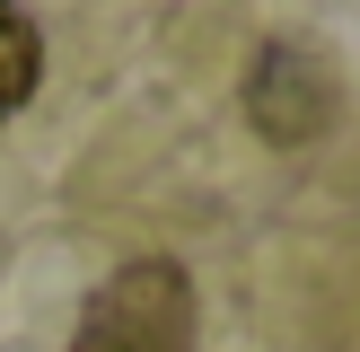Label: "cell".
Wrapping results in <instances>:
<instances>
[{
	"label": "cell",
	"instance_id": "1",
	"mask_svg": "<svg viewBox=\"0 0 360 352\" xmlns=\"http://www.w3.org/2000/svg\"><path fill=\"white\" fill-rule=\"evenodd\" d=\"M70 352H202L193 326V273L176 256H132L88 291Z\"/></svg>",
	"mask_w": 360,
	"mask_h": 352
},
{
	"label": "cell",
	"instance_id": "2",
	"mask_svg": "<svg viewBox=\"0 0 360 352\" xmlns=\"http://www.w3.org/2000/svg\"><path fill=\"white\" fill-rule=\"evenodd\" d=\"M334 106H343V80H334V62L316 44H264L255 62H246V123H255L273 150H299V141H316L334 123Z\"/></svg>",
	"mask_w": 360,
	"mask_h": 352
},
{
	"label": "cell",
	"instance_id": "3",
	"mask_svg": "<svg viewBox=\"0 0 360 352\" xmlns=\"http://www.w3.org/2000/svg\"><path fill=\"white\" fill-rule=\"evenodd\" d=\"M35 80H44V44H35L27 18L0 9V115H18V106L35 97Z\"/></svg>",
	"mask_w": 360,
	"mask_h": 352
}]
</instances>
